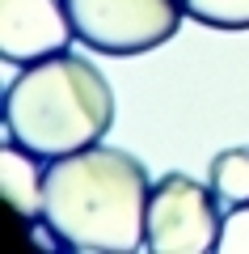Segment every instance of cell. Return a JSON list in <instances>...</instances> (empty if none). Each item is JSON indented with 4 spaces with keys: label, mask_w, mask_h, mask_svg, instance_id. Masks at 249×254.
<instances>
[{
    "label": "cell",
    "mask_w": 249,
    "mask_h": 254,
    "mask_svg": "<svg viewBox=\"0 0 249 254\" xmlns=\"http://www.w3.org/2000/svg\"><path fill=\"white\" fill-rule=\"evenodd\" d=\"M152 178L140 157L110 144L47 161L43 229L76 254H131L144 250Z\"/></svg>",
    "instance_id": "cell-1"
},
{
    "label": "cell",
    "mask_w": 249,
    "mask_h": 254,
    "mask_svg": "<svg viewBox=\"0 0 249 254\" xmlns=\"http://www.w3.org/2000/svg\"><path fill=\"white\" fill-rule=\"evenodd\" d=\"M114 123V89L85 55L55 51L26 64L4 89V136L38 161L98 144Z\"/></svg>",
    "instance_id": "cell-2"
},
{
    "label": "cell",
    "mask_w": 249,
    "mask_h": 254,
    "mask_svg": "<svg viewBox=\"0 0 249 254\" xmlns=\"http://www.w3.org/2000/svg\"><path fill=\"white\" fill-rule=\"evenodd\" d=\"M220 195L211 182L190 174H160L148 195V225H144V250L152 254H211L220 246Z\"/></svg>",
    "instance_id": "cell-3"
},
{
    "label": "cell",
    "mask_w": 249,
    "mask_h": 254,
    "mask_svg": "<svg viewBox=\"0 0 249 254\" xmlns=\"http://www.w3.org/2000/svg\"><path fill=\"white\" fill-rule=\"evenodd\" d=\"M76 38L101 55H144L178 34L182 0H63Z\"/></svg>",
    "instance_id": "cell-4"
},
{
    "label": "cell",
    "mask_w": 249,
    "mask_h": 254,
    "mask_svg": "<svg viewBox=\"0 0 249 254\" xmlns=\"http://www.w3.org/2000/svg\"><path fill=\"white\" fill-rule=\"evenodd\" d=\"M76 38L63 0H0V60L26 64L68 51Z\"/></svg>",
    "instance_id": "cell-5"
},
{
    "label": "cell",
    "mask_w": 249,
    "mask_h": 254,
    "mask_svg": "<svg viewBox=\"0 0 249 254\" xmlns=\"http://www.w3.org/2000/svg\"><path fill=\"white\" fill-rule=\"evenodd\" d=\"M34 161L38 157L30 148H21L17 140L0 144V190H4V203L26 220L43 216V178H47V170H38Z\"/></svg>",
    "instance_id": "cell-6"
},
{
    "label": "cell",
    "mask_w": 249,
    "mask_h": 254,
    "mask_svg": "<svg viewBox=\"0 0 249 254\" xmlns=\"http://www.w3.org/2000/svg\"><path fill=\"white\" fill-rule=\"evenodd\" d=\"M207 182L220 195L224 208L249 203V148H224L207 165Z\"/></svg>",
    "instance_id": "cell-7"
},
{
    "label": "cell",
    "mask_w": 249,
    "mask_h": 254,
    "mask_svg": "<svg viewBox=\"0 0 249 254\" xmlns=\"http://www.w3.org/2000/svg\"><path fill=\"white\" fill-rule=\"evenodd\" d=\"M182 9L207 30H249V0H182Z\"/></svg>",
    "instance_id": "cell-8"
},
{
    "label": "cell",
    "mask_w": 249,
    "mask_h": 254,
    "mask_svg": "<svg viewBox=\"0 0 249 254\" xmlns=\"http://www.w3.org/2000/svg\"><path fill=\"white\" fill-rule=\"evenodd\" d=\"M220 254H249V203H237V208L224 212L220 225Z\"/></svg>",
    "instance_id": "cell-9"
}]
</instances>
